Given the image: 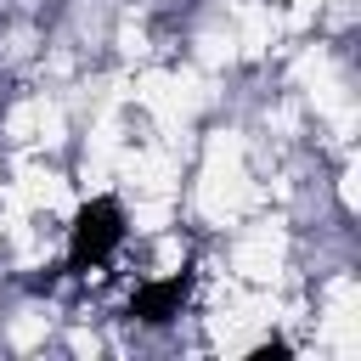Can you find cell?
Returning <instances> with one entry per match:
<instances>
[{
	"label": "cell",
	"instance_id": "cell-2",
	"mask_svg": "<svg viewBox=\"0 0 361 361\" xmlns=\"http://www.w3.org/2000/svg\"><path fill=\"white\" fill-rule=\"evenodd\" d=\"M186 299H192V271H169V276L141 282V288L130 293V316H135L141 327H169V322L186 310Z\"/></svg>",
	"mask_w": 361,
	"mask_h": 361
},
{
	"label": "cell",
	"instance_id": "cell-1",
	"mask_svg": "<svg viewBox=\"0 0 361 361\" xmlns=\"http://www.w3.org/2000/svg\"><path fill=\"white\" fill-rule=\"evenodd\" d=\"M118 243H124V209H118L113 197L79 203V214H73V226H68V271L79 276V271L107 265Z\"/></svg>",
	"mask_w": 361,
	"mask_h": 361
}]
</instances>
